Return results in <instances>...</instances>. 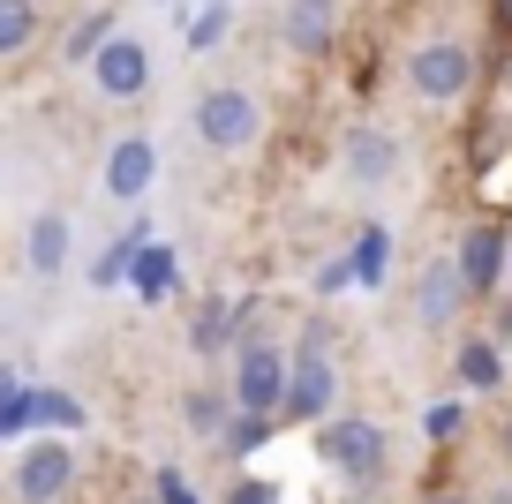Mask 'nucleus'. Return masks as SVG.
I'll list each match as a JSON object with an SVG mask.
<instances>
[{
    "mask_svg": "<svg viewBox=\"0 0 512 504\" xmlns=\"http://www.w3.org/2000/svg\"><path fill=\"white\" fill-rule=\"evenodd\" d=\"M196 136L219 158L256 151V143H264V98H256L249 83H211V91L196 98Z\"/></svg>",
    "mask_w": 512,
    "mask_h": 504,
    "instance_id": "obj_1",
    "label": "nucleus"
},
{
    "mask_svg": "<svg viewBox=\"0 0 512 504\" xmlns=\"http://www.w3.org/2000/svg\"><path fill=\"white\" fill-rule=\"evenodd\" d=\"M287 384H294V354L279 347V339H241L234 347L226 392H234L241 414H287Z\"/></svg>",
    "mask_w": 512,
    "mask_h": 504,
    "instance_id": "obj_2",
    "label": "nucleus"
},
{
    "mask_svg": "<svg viewBox=\"0 0 512 504\" xmlns=\"http://www.w3.org/2000/svg\"><path fill=\"white\" fill-rule=\"evenodd\" d=\"M317 459L339 474V482H354V489H377L384 467H392V452H384V429L362 422V414H332V422L317 429Z\"/></svg>",
    "mask_w": 512,
    "mask_h": 504,
    "instance_id": "obj_3",
    "label": "nucleus"
},
{
    "mask_svg": "<svg viewBox=\"0 0 512 504\" xmlns=\"http://www.w3.org/2000/svg\"><path fill=\"white\" fill-rule=\"evenodd\" d=\"M68 489H76V444L68 437L16 444V467H8V497L16 504H61Z\"/></svg>",
    "mask_w": 512,
    "mask_h": 504,
    "instance_id": "obj_4",
    "label": "nucleus"
},
{
    "mask_svg": "<svg viewBox=\"0 0 512 504\" xmlns=\"http://www.w3.org/2000/svg\"><path fill=\"white\" fill-rule=\"evenodd\" d=\"M467 83H475V53H467L460 38H422V46L407 53V91L430 98V106L467 98Z\"/></svg>",
    "mask_w": 512,
    "mask_h": 504,
    "instance_id": "obj_5",
    "label": "nucleus"
},
{
    "mask_svg": "<svg viewBox=\"0 0 512 504\" xmlns=\"http://www.w3.org/2000/svg\"><path fill=\"white\" fill-rule=\"evenodd\" d=\"M339 407V369H332V347L324 339H302L294 347V384H287V422H332Z\"/></svg>",
    "mask_w": 512,
    "mask_h": 504,
    "instance_id": "obj_6",
    "label": "nucleus"
},
{
    "mask_svg": "<svg viewBox=\"0 0 512 504\" xmlns=\"http://www.w3.org/2000/svg\"><path fill=\"white\" fill-rule=\"evenodd\" d=\"M452 264H460V279H467V294H497V286H512V234L505 226H467L460 234V256H452Z\"/></svg>",
    "mask_w": 512,
    "mask_h": 504,
    "instance_id": "obj_7",
    "label": "nucleus"
},
{
    "mask_svg": "<svg viewBox=\"0 0 512 504\" xmlns=\"http://www.w3.org/2000/svg\"><path fill=\"white\" fill-rule=\"evenodd\" d=\"M279 38L294 61H324L339 46V0H287L279 8Z\"/></svg>",
    "mask_w": 512,
    "mask_h": 504,
    "instance_id": "obj_8",
    "label": "nucleus"
},
{
    "mask_svg": "<svg viewBox=\"0 0 512 504\" xmlns=\"http://www.w3.org/2000/svg\"><path fill=\"white\" fill-rule=\"evenodd\" d=\"M98 181H106L113 204H136V196L159 181V143H151V136H121L106 151V174H98Z\"/></svg>",
    "mask_w": 512,
    "mask_h": 504,
    "instance_id": "obj_9",
    "label": "nucleus"
},
{
    "mask_svg": "<svg viewBox=\"0 0 512 504\" xmlns=\"http://www.w3.org/2000/svg\"><path fill=\"white\" fill-rule=\"evenodd\" d=\"M91 83H98L106 98H144V91H151V53H144V38L121 31V38L91 61Z\"/></svg>",
    "mask_w": 512,
    "mask_h": 504,
    "instance_id": "obj_10",
    "label": "nucleus"
},
{
    "mask_svg": "<svg viewBox=\"0 0 512 504\" xmlns=\"http://www.w3.org/2000/svg\"><path fill=\"white\" fill-rule=\"evenodd\" d=\"M68 249H76L68 211H38V219L23 226V271H31V279H61V271H68Z\"/></svg>",
    "mask_w": 512,
    "mask_h": 504,
    "instance_id": "obj_11",
    "label": "nucleus"
},
{
    "mask_svg": "<svg viewBox=\"0 0 512 504\" xmlns=\"http://www.w3.org/2000/svg\"><path fill=\"white\" fill-rule=\"evenodd\" d=\"M460 301H475L467 279H460V264H430V271H422V286H415V316H422V324H452Z\"/></svg>",
    "mask_w": 512,
    "mask_h": 504,
    "instance_id": "obj_12",
    "label": "nucleus"
},
{
    "mask_svg": "<svg viewBox=\"0 0 512 504\" xmlns=\"http://www.w3.org/2000/svg\"><path fill=\"white\" fill-rule=\"evenodd\" d=\"M392 166H400V143L384 136V128H354L347 136V181L377 189V181H392Z\"/></svg>",
    "mask_w": 512,
    "mask_h": 504,
    "instance_id": "obj_13",
    "label": "nucleus"
},
{
    "mask_svg": "<svg viewBox=\"0 0 512 504\" xmlns=\"http://www.w3.org/2000/svg\"><path fill=\"white\" fill-rule=\"evenodd\" d=\"M452 369H460L467 392H505V354H497V339H460Z\"/></svg>",
    "mask_w": 512,
    "mask_h": 504,
    "instance_id": "obj_14",
    "label": "nucleus"
},
{
    "mask_svg": "<svg viewBox=\"0 0 512 504\" xmlns=\"http://www.w3.org/2000/svg\"><path fill=\"white\" fill-rule=\"evenodd\" d=\"M234 392H226V384H204V392H189L181 399V422L196 429V437H226V422H234Z\"/></svg>",
    "mask_w": 512,
    "mask_h": 504,
    "instance_id": "obj_15",
    "label": "nucleus"
},
{
    "mask_svg": "<svg viewBox=\"0 0 512 504\" xmlns=\"http://www.w3.org/2000/svg\"><path fill=\"white\" fill-rule=\"evenodd\" d=\"M31 429H38L31 384H23L16 369H0V437H8V444H31Z\"/></svg>",
    "mask_w": 512,
    "mask_h": 504,
    "instance_id": "obj_16",
    "label": "nucleus"
},
{
    "mask_svg": "<svg viewBox=\"0 0 512 504\" xmlns=\"http://www.w3.org/2000/svg\"><path fill=\"white\" fill-rule=\"evenodd\" d=\"M144 249H151V241H144V219H136V226H128V234L91 264V286H128V279H136V256H144Z\"/></svg>",
    "mask_w": 512,
    "mask_h": 504,
    "instance_id": "obj_17",
    "label": "nucleus"
},
{
    "mask_svg": "<svg viewBox=\"0 0 512 504\" xmlns=\"http://www.w3.org/2000/svg\"><path fill=\"white\" fill-rule=\"evenodd\" d=\"M384 264H392V234H384V226H362V234H354V249H347L354 286H384Z\"/></svg>",
    "mask_w": 512,
    "mask_h": 504,
    "instance_id": "obj_18",
    "label": "nucleus"
},
{
    "mask_svg": "<svg viewBox=\"0 0 512 504\" xmlns=\"http://www.w3.org/2000/svg\"><path fill=\"white\" fill-rule=\"evenodd\" d=\"M189 347H196V354H234V347H241V339H234V301H204V309H196Z\"/></svg>",
    "mask_w": 512,
    "mask_h": 504,
    "instance_id": "obj_19",
    "label": "nucleus"
},
{
    "mask_svg": "<svg viewBox=\"0 0 512 504\" xmlns=\"http://www.w3.org/2000/svg\"><path fill=\"white\" fill-rule=\"evenodd\" d=\"M174 279H181V256L151 241V249L136 256V279H128V286H136V294H144V301H166V294H174Z\"/></svg>",
    "mask_w": 512,
    "mask_h": 504,
    "instance_id": "obj_20",
    "label": "nucleus"
},
{
    "mask_svg": "<svg viewBox=\"0 0 512 504\" xmlns=\"http://www.w3.org/2000/svg\"><path fill=\"white\" fill-rule=\"evenodd\" d=\"M31 407H38V422H46V437H76L83 429V399H68L61 384H31Z\"/></svg>",
    "mask_w": 512,
    "mask_h": 504,
    "instance_id": "obj_21",
    "label": "nucleus"
},
{
    "mask_svg": "<svg viewBox=\"0 0 512 504\" xmlns=\"http://www.w3.org/2000/svg\"><path fill=\"white\" fill-rule=\"evenodd\" d=\"M31 38H38V0H0V61L31 53Z\"/></svg>",
    "mask_w": 512,
    "mask_h": 504,
    "instance_id": "obj_22",
    "label": "nucleus"
},
{
    "mask_svg": "<svg viewBox=\"0 0 512 504\" xmlns=\"http://www.w3.org/2000/svg\"><path fill=\"white\" fill-rule=\"evenodd\" d=\"M113 38H121V31H113V16H106V8H98V16H83V23H76V31H68V38H61V53H68V61H83V68H91V61H98V53H106V46H113Z\"/></svg>",
    "mask_w": 512,
    "mask_h": 504,
    "instance_id": "obj_23",
    "label": "nucleus"
},
{
    "mask_svg": "<svg viewBox=\"0 0 512 504\" xmlns=\"http://www.w3.org/2000/svg\"><path fill=\"white\" fill-rule=\"evenodd\" d=\"M272 422H279V414H234V422H226V437H219V452H256V444H264V437H272Z\"/></svg>",
    "mask_w": 512,
    "mask_h": 504,
    "instance_id": "obj_24",
    "label": "nucleus"
},
{
    "mask_svg": "<svg viewBox=\"0 0 512 504\" xmlns=\"http://www.w3.org/2000/svg\"><path fill=\"white\" fill-rule=\"evenodd\" d=\"M226 31H234V8H226V0H211L204 16L189 23V53H211V46H226Z\"/></svg>",
    "mask_w": 512,
    "mask_h": 504,
    "instance_id": "obj_25",
    "label": "nucleus"
},
{
    "mask_svg": "<svg viewBox=\"0 0 512 504\" xmlns=\"http://www.w3.org/2000/svg\"><path fill=\"white\" fill-rule=\"evenodd\" d=\"M151 497H159V504H204V497H196V482H189L181 467H159V474H151Z\"/></svg>",
    "mask_w": 512,
    "mask_h": 504,
    "instance_id": "obj_26",
    "label": "nucleus"
},
{
    "mask_svg": "<svg viewBox=\"0 0 512 504\" xmlns=\"http://www.w3.org/2000/svg\"><path fill=\"white\" fill-rule=\"evenodd\" d=\"M226 504H279V482H256V474H249V482L226 489Z\"/></svg>",
    "mask_w": 512,
    "mask_h": 504,
    "instance_id": "obj_27",
    "label": "nucleus"
},
{
    "mask_svg": "<svg viewBox=\"0 0 512 504\" xmlns=\"http://www.w3.org/2000/svg\"><path fill=\"white\" fill-rule=\"evenodd\" d=\"M422 429H430L437 444H445V437H460V399H445V407H430V422H422Z\"/></svg>",
    "mask_w": 512,
    "mask_h": 504,
    "instance_id": "obj_28",
    "label": "nucleus"
},
{
    "mask_svg": "<svg viewBox=\"0 0 512 504\" xmlns=\"http://www.w3.org/2000/svg\"><path fill=\"white\" fill-rule=\"evenodd\" d=\"M422 504H467V497H460V489H430Z\"/></svg>",
    "mask_w": 512,
    "mask_h": 504,
    "instance_id": "obj_29",
    "label": "nucleus"
},
{
    "mask_svg": "<svg viewBox=\"0 0 512 504\" xmlns=\"http://www.w3.org/2000/svg\"><path fill=\"white\" fill-rule=\"evenodd\" d=\"M505 459H512V422H505Z\"/></svg>",
    "mask_w": 512,
    "mask_h": 504,
    "instance_id": "obj_30",
    "label": "nucleus"
},
{
    "mask_svg": "<svg viewBox=\"0 0 512 504\" xmlns=\"http://www.w3.org/2000/svg\"><path fill=\"white\" fill-rule=\"evenodd\" d=\"M166 8H189V0H166Z\"/></svg>",
    "mask_w": 512,
    "mask_h": 504,
    "instance_id": "obj_31",
    "label": "nucleus"
},
{
    "mask_svg": "<svg viewBox=\"0 0 512 504\" xmlns=\"http://www.w3.org/2000/svg\"><path fill=\"white\" fill-rule=\"evenodd\" d=\"M347 504H369V497H347Z\"/></svg>",
    "mask_w": 512,
    "mask_h": 504,
    "instance_id": "obj_32",
    "label": "nucleus"
},
{
    "mask_svg": "<svg viewBox=\"0 0 512 504\" xmlns=\"http://www.w3.org/2000/svg\"><path fill=\"white\" fill-rule=\"evenodd\" d=\"M144 504H159V497H144Z\"/></svg>",
    "mask_w": 512,
    "mask_h": 504,
    "instance_id": "obj_33",
    "label": "nucleus"
}]
</instances>
